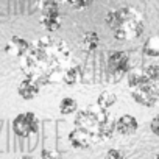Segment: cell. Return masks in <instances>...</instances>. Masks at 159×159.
I'll return each instance as SVG.
<instances>
[{"label": "cell", "instance_id": "1", "mask_svg": "<svg viewBox=\"0 0 159 159\" xmlns=\"http://www.w3.org/2000/svg\"><path fill=\"white\" fill-rule=\"evenodd\" d=\"M72 59L70 45L56 36H42L31 42L30 50L20 59L25 76H31L41 84H47L50 76L64 72Z\"/></svg>", "mask_w": 159, "mask_h": 159}, {"label": "cell", "instance_id": "2", "mask_svg": "<svg viewBox=\"0 0 159 159\" xmlns=\"http://www.w3.org/2000/svg\"><path fill=\"white\" fill-rule=\"evenodd\" d=\"M106 25L117 41H133L145 31V20L142 14L133 7H120L111 10L106 17Z\"/></svg>", "mask_w": 159, "mask_h": 159}, {"label": "cell", "instance_id": "3", "mask_svg": "<svg viewBox=\"0 0 159 159\" xmlns=\"http://www.w3.org/2000/svg\"><path fill=\"white\" fill-rule=\"evenodd\" d=\"M38 129H39V120H38L36 114L31 111L20 112L13 120V131L19 137H30V136L36 134Z\"/></svg>", "mask_w": 159, "mask_h": 159}, {"label": "cell", "instance_id": "4", "mask_svg": "<svg viewBox=\"0 0 159 159\" xmlns=\"http://www.w3.org/2000/svg\"><path fill=\"white\" fill-rule=\"evenodd\" d=\"M39 24L48 33L58 31L62 25V13L59 10V5L48 3V5L41 7L39 8Z\"/></svg>", "mask_w": 159, "mask_h": 159}, {"label": "cell", "instance_id": "5", "mask_svg": "<svg viewBox=\"0 0 159 159\" xmlns=\"http://www.w3.org/2000/svg\"><path fill=\"white\" fill-rule=\"evenodd\" d=\"M69 142L73 148L76 150H86L89 147H92L94 143L98 142L97 136L84 128H78L75 126L70 133H69Z\"/></svg>", "mask_w": 159, "mask_h": 159}, {"label": "cell", "instance_id": "6", "mask_svg": "<svg viewBox=\"0 0 159 159\" xmlns=\"http://www.w3.org/2000/svg\"><path fill=\"white\" fill-rule=\"evenodd\" d=\"M106 66H108V72L109 73H112V75H125V73L129 72V56H128L126 52H122V50L112 52L108 56Z\"/></svg>", "mask_w": 159, "mask_h": 159}, {"label": "cell", "instance_id": "7", "mask_svg": "<svg viewBox=\"0 0 159 159\" xmlns=\"http://www.w3.org/2000/svg\"><path fill=\"white\" fill-rule=\"evenodd\" d=\"M131 95H133V100L142 106H147V108H154L159 105V97L156 95L154 89L151 88V84H145V86H140V88H136V89H131Z\"/></svg>", "mask_w": 159, "mask_h": 159}, {"label": "cell", "instance_id": "8", "mask_svg": "<svg viewBox=\"0 0 159 159\" xmlns=\"http://www.w3.org/2000/svg\"><path fill=\"white\" fill-rule=\"evenodd\" d=\"M100 119L102 116L94 112V111H88V109H83V111H78L76 116H75V126L78 128H84L91 133H94L97 136V128H98V123H100Z\"/></svg>", "mask_w": 159, "mask_h": 159}, {"label": "cell", "instance_id": "9", "mask_svg": "<svg viewBox=\"0 0 159 159\" xmlns=\"http://www.w3.org/2000/svg\"><path fill=\"white\" fill-rule=\"evenodd\" d=\"M30 47H31V44L25 39V38H22V36H13L8 42H7V45H5V53L7 55H10L11 58H19V59H22L25 55H27V52L30 50Z\"/></svg>", "mask_w": 159, "mask_h": 159}, {"label": "cell", "instance_id": "10", "mask_svg": "<svg viewBox=\"0 0 159 159\" xmlns=\"http://www.w3.org/2000/svg\"><path fill=\"white\" fill-rule=\"evenodd\" d=\"M41 86H42V84H41L39 81H36L34 78L25 76L22 81L19 83V86H17V94H19V97L24 98V100H33V98H36V97L39 95Z\"/></svg>", "mask_w": 159, "mask_h": 159}, {"label": "cell", "instance_id": "11", "mask_svg": "<svg viewBox=\"0 0 159 159\" xmlns=\"http://www.w3.org/2000/svg\"><path fill=\"white\" fill-rule=\"evenodd\" d=\"M114 133H117L116 120L109 119L108 111H103L102 119H100V123H98V128H97V139H98V142L109 140L114 136Z\"/></svg>", "mask_w": 159, "mask_h": 159}, {"label": "cell", "instance_id": "12", "mask_svg": "<svg viewBox=\"0 0 159 159\" xmlns=\"http://www.w3.org/2000/svg\"><path fill=\"white\" fill-rule=\"evenodd\" d=\"M116 128H117V133L122 136H133L139 129V122L134 116L123 114L116 120Z\"/></svg>", "mask_w": 159, "mask_h": 159}, {"label": "cell", "instance_id": "13", "mask_svg": "<svg viewBox=\"0 0 159 159\" xmlns=\"http://www.w3.org/2000/svg\"><path fill=\"white\" fill-rule=\"evenodd\" d=\"M98 45H100V36L95 31H84L80 38V47L88 53L97 50Z\"/></svg>", "mask_w": 159, "mask_h": 159}, {"label": "cell", "instance_id": "14", "mask_svg": "<svg viewBox=\"0 0 159 159\" xmlns=\"http://www.w3.org/2000/svg\"><path fill=\"white\" fill-rule=\"evenodd\" d=\"M126 78H128V86L131 89H136V88H140V86H145V84L150 83V80L147 78L143 69H133V70H129Z\"/></svg>", "mask_w": 159, "mask_h": 159}, {"label": "cell", "instance_id": "15", "mask_svg": "<svg viewBox=\"0 0 159 159\" xmlns=\"http://www.w3.org/2000/svg\"><path fill=\"white\" fill-rule=\"evenodd\" d=\"M62 83L66 86H75L80 78H81V69H80L78 66H69L64 72H62Z\"/></svg>", "mask_w": 159, "mask_h": 159}, {"label": "cell", "instance_id": "16", "mask_svg": "<svg viewBox=\"0 0 159 159\" xmlns=\"http://www.w3.org/2000/svg\"><path fill=\"white\" fill-rule=\"evenodd\" d=\"M142 50L150 58H159V36H150L145 41Z\"/></svg>", "mask_w": 159, "mask_h": 159}, {"label": "cell", "instance_id": "17", "mask_svg": "<svg viewBox=\"0 0 159 159\" xmlns=\"http://www.w3.org/2000/svg\"><path fill=\"white\" fill-rule=\"evenodd\" d=\"M116 102H117V95L109 91H103L97 98V105L100 106L102 111H108L109 108H112L116 105Z\"/></svg>", "mask_w": 159, "mask_h": 159}, {"label": "cell", "instance_id": "18", "mask_svg": "<svg viewBox=\"0 0 159 159\" xmlns=\"http://www.w3.org/2000/svg\"><path fill=\"white\" fill-rule=\"evenodd\" d=\"M59 112L64 114V116H70V114L78 112V103H76V100H73L72 97H64L59 102Z\"/></svg>", "mask_w": 159, "mask_h": 159}, {"label": "cell", "instance_id": "19", "mask_svg": "<svg viewBox=\"0 0 159 159\" xmlns=\"http://www.w3.org/2000/svg\"><path fill=\"white\" fill-rule=\"evenodd\" d=\"M143 70H145L147 78L150 80V83L151 81H157L159 80V66L157 64H150V66L143 67Z\"/></svg>", "mask_w": 159, "mask_h": 159}, {"label": "cell", "instance_id": "20", "mask_svg": "<svg viewBox=\"0 0 159 159\" xmlns=\"http://www.w3.org/2000/svg\"><path fill=\"white\" fill-rule=\"evenodd\" d=\"M94 0H67V3L76 10V11H83V10H88L91 5H92Z\"/></svg>", "mask_w": 159, "mask_h": 159}, {"label": "cell", "instance_id": "21", "mask_svg": "<svg viewBox=\"0 0 159 159\" xmlns=\"http://www.w3.org/2000/svg\"><path fill=\"white\" fill-rule=\"evenodd\" d=\"M41 159H62V156H61L56 150L44 148V150L41 151Z\"/></svg>", "mask_w": 159, "mask_h": 159}, {"label": "cell", "instance_id": "22", "mask_svg": "<svg viewBox=\"0 0 159 159\" xmlns=\"http://www.w3.org/2000/svg\"><path fill=\"white\" fill-rule=\"evenodd\" d=\"M105 159H125L123 157V153L117 148H109L105 154Z\"/></svg>", "mask_w": 159, "mask_h": 159}, {"label": "cell", "instance_id": "23", "mask_svg": "<svg viewBox=\"0 0 159 159\" xmlns=\"http://www.w3.org/2000/svg\"><path fill=\"white\" fill-rule=\"evenodd\" d=\"M150 129H151V133H153L154 136L159 137V114L151 119V122H150Z\"/></svg>", "mask_w": 159, "mask_h": 159}, {"label": "cell", "instance_id": "24", "mask_svg": "<svg viewBox=\"0 0 159 159\" xmlns=\"http://www.w3.org/2000/svg\"><path fill=\"white\" fill-rule=\"evenodd\" d=\"M48 3L62 5V3H67V0H38V5H39V8H41V7H44V5H48Z\"/></svg>", "mask_w": 159, "mask_h": 159}, {"label": "cell", "instance_id": "25", "mask_svg": "<svg viewBox=\"0 0 159 159\" xmlns=\"http://www.w3.org/2000/svg\"><path fill=\"white\" fill-rule=\"evenodd\" d=\"M20 159H36V157H33V156H24V157H20Z\"/></svg>", "mask_w": 159, "mask_h": 159}, {"label": "cell", "instance_id": "26", "mask_svg": "<svg viewBox=\"0 0 159 159\" xmlns=\"http://www.w3.org/2000/svg\"><path fill=\"white\" fill-rule=\"evenodd\" d=\"M156 159H159V153H157V156H156Z\"/></svg>", "mask_w": 159, "mask_h": 159}]
</instances>
